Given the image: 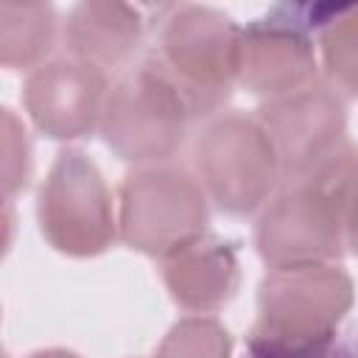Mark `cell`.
Here are the masks:
<instances>
[{
    "instance_id": "cell-1",
    "label": "cell",
    "mask_w": 358,
    "mask_h": 358,
    "mask_svg": "<svg viewBox=\"0 0 358 358\" xmlns=\"http://www.w3.org/2000/svg\"><path fill=\"white\" fill-rule=\"evenodd\" d=\"M358 182V145L338 143L310 165L282 176L255 224V246L268 268L338 263L347 252L344 218Z\"/></svg>"
},
{
    "instance_id": "cell-2",
    "label": "cell",
    "mask_w": 358,
    "mask_h": 358,
    "mask_svg": "<svg viewBox=\"0 0 358 358\" xmlns=\"http://www.w3.org/2000/svg\"><path fill=\"white\" fill-rule=\"evenodd\" d=\"M352 299V277L338 263L268 268L257 285V319L246 352L288 358L322 350L336 341V327Z\"/></svg>"
},
{
    "instance_id": "cell-3",
    "label": "cell",
    "mask_w": 358,
    "mask_h": 358,
    "mask_svg": "<svg viewBox=\"0 0 358 358\" xmlns=\"http://www.w3.org/2000/svg\"><path fill=\"white\" fill-rule=\"evenodd\" d=\"M154 45L148 62L176 87L193 120H210L238 84L241 28L213 6H159L151 22Z\"/></svg>"
},
{
    "instance_id": "cell-4",
    "label": "cell",
    "mask_w": 358,
    "mask_h": 358,
    "mask_svg": "<svg viewBox=\"0 0 358 358\" xmlns=\"http://www.w3.org/2000/svg\"><path fill=\"white\" fill-rule=\"evenodd\" d=\"M193 173L227 215L263 210L282 185L280 154L255 115L218 112L193 140Z\"/></svg>"
},
{
    "instance_id": "cell-5",
    "label": "cell",
    "mask_w": 358,
    "mask_h": 358,
    "mask_svg": "<svg viewBox=\"0 0 358 358\" xmlns=\"http://www.w3.org/2000/svg\"><path fill=\"white\" fill-rule=\"evenodd\" d=\"M210 199L193 171L182 165H140L117 190V235L148 257H168L204 235Z\"/></svg>"
},
{
    "instance_id": "cell-6",
    "label": "cell",
    "mask_w": 358,
    "mask_h": 358,
    "mask_svg": "<svg viewBox=\"0 0 358 358\" xmlns=\"http://www.w3.org/2000/svg\"><path fill=\"white\" fill-rule=\"evenodd\" d=\"M190 123L193 115L185 98L143 59L112 84L98 131L112 154L140 168L165 165L185 145Z\"/></svg>"
},
{
    "instance_id": "cell-7",
    "label": "cell",
    "mask_w": 358,
    "mask_h": 358,
    "mask_svg": "<svg viewBox=\"0 0 358 358\" xmlns=\"http://www.w3.org/2000/svg\"><path fill=\"white\" fill-rule=\"evenodd\" d=\"M36 218L42 238L70 257L103 255L120 238L106 179L81 148L56 154L36 196Z\"/></svg>"
},
{
    "instance_id": "cell-8",
    "label": "cell",
    "mask_w": 358,
    "mask_h": 358,
    "mask_svg": "<svg viewBox=\"0 0 358 358\" xmlns=\"http://www.w3.org/2000/svg\"><path fill=\"white\" fill-rule=\"evenodd\" d=\"M308 6H277L238 34L235 81L266 101L291 95L319 78Z\"/></svg>"
},
{
    "instance_id": "cell-9",
    "label": "cell",
    "mask_w": 358,
    "mask_h": 358,
    "mask_svg": "<svg viewBox=\"0 0 358 358\" xmlns=\"http://www.w3.org/2000/svg\"><path fill=\"white\" fill-rule=\"evenodd\" d=\"M109 90V73L101 67L73 56H56L28 73L22 103L42 134L78 140L101 129Z\"/></svg>"
},
{
    "instance_id": "cell-10",
    "label": "cell",
    "mask_w": 358,
    "mask_h": 358,
    "mask_svg": "<svg viewBox=\"0 0 358 358\" xmlns=\"http://www.w3.org/2000/svg\"><path fill=\"white\" fill-rule=\"evenodd\" d=\"M255 117L280 154L282 176L347 140V103L327 78H316L291 95L263 101Z\"/></svg>"
},
{
    "instance_id": "cell-11",
    "label": "cell",
    "mask_w": 358,
    "mask_h": 358,
    "mask_svg": "<svg viewBox=\"0 0 358 358\" xmlns=\"http://www.w3.org/2000/svg\"><path fill=\"white\" fill-rule=\"evenodd\" d=\"M159 274L171 299L190 313H213L224 308L241 282L235 246L215 235H201L162 257Z\"/></svg>"
},
{
    "instance_id": "cell-12",
    "label": "cell",
    "mask_w": 358,
    "mask_h": 358,
    "mask_svg": "<svg viewBox=\"0 0 358 358\" xmlns=\"http://www.w3.org/2000/svg\"><path fill=\"white\" fill-rule=\"evenodd\" d=\"M148 22L140 8L126 3H78L62 22L64 56L101 67L103 73L126 67L140 50Z\"/></svg>"
},
{
    "instance_id": "cell-13",
    "label": "cell",
    "mask_w": 358,
    "mask_h": 358,
    "mask_svg": "<svg viewBox=\"0 0 358 358\" xmlns=\"http://www.w3.org/2000/svg\"><path fill=\"white\" fill-rule=\"evenodd\" d=\"M62 36L48 3H0V62L8 70H36Z\"/></svg>"
},
{
    "instance_id": "cell-14",
    "label": "cell",
    "mask_w": 358,
    "mask_h": 358,
    "mask_svg": "<svg viewBox=\"0 0 358 358\" xmlns=\"http://www.w3.org/2000/svg\"><path fill=\"white\" fill-rule=\"evenodd\" d=\"M319 56L327 81L358 98V3L355 6H319Z\"/></svg>"
},
{
    "instance_id": "cell-15",
    "label": "cell",
    "mask_w": 358,
    "mask_h": 358,
    "mask_svg": "<svg viewBox=\"0 0 358 358\" xmlns=\"http://www.w3.org/2000/svg\"><path fill=\"white\" fill-rule=\"evenodd\" d=\"M229 355H232L229 330L207 313H193L179 319L165 333L157 350V358H229Z\"/></svg>"
},
{
    "instance_id": "cell-16",
    "label": "cell",
    "mask_w": 358,
    "mask_h": 358,
    "mask_svg": "<svg viewBox=\"0 0 358 358\" xmlns=\"http://www.w3.org/2000/svg\"><path fill=\"white\" fill-rule=\"evenodd\" d=\"M31 140L25 126L11 109H3V190L6 201H11L14 193L28 187L31 179Z\"/></svg>"
},
{
    "instance_id": "cell-17",
    "label": "cell",
    "mask_w": 358,
    "mask_h": 358,
    "mask_svg": "<svg viewBox=\"0 0 358 358\" xmlns=\"http://www.w3.org/2000/svg\"><path fill=\"white\" fill-rule=\"evenodd\" d=\"M344 235H347V249L358 255V182L352 187L350 204H347V218H344Z\"/></svg>"
},
{
    "instance_id": "cell-18",
    "label": "cell",
    "mask_w": 358,
    "mask_h": 358,
    "mask_svg": "<svg viewBox=\"0 0 358 358\" xmlns=\"http://www.w3.org/2000/svg\"><path fill=\"white\" fill-rule=\"evenodd\" d=\"M246 358H263V355H249L246 352ZM288 358H355V352L336 338L333 344H327L322 350H313V352H305V355H288Z\"/></svg>"
},
{
    "instance_id": "cell-19",
    "label": "cell",
    "mask_w": 358,
    "mask_h": 358,
    "mask_svg": "<svg viewBox=\"0 0 358 358\" xmlns=\"http://www.w3.org/2000/svg\"><path fill=\"white\" fill-rule=\"evenodd\" d=\"M28 358H81V355H76V352H70V350L50 347V350H36V352H31Z\"/></svg>"
},
{
    "instance_id": "cell-20",
    "label": "cell",
    "mask_w": 358,
    "mask_h": 358,
    "mask_svg": "<svg viewBox=\"0 0 358 358\" xmlns=\"http://www.w3.org/2000/svg\"><path fill=\"white\" fill-rule=\"evenodd\" d=\"M355 358H358V352H355Z\"/></svg>"
}]
</instances>
